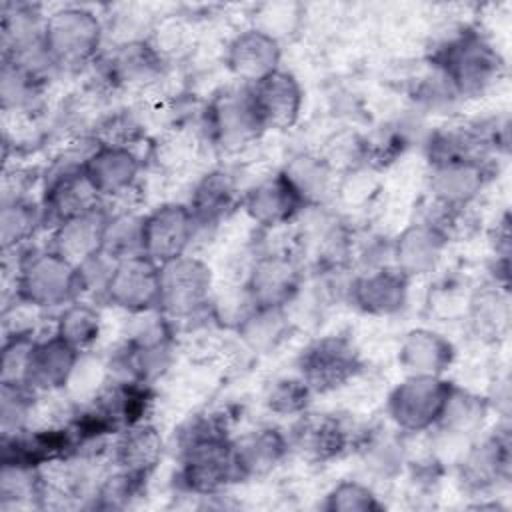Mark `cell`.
<instances>
[{
  "instance_id": "23",
  "label": "cell",
  "mask_w": 512,
  "mask_h": 512,
  "mask_svg": "<svg viewBox=\"0 0 512 512\" xmlns=\"http://www.w3.org/2000/svg\"><path fill=\"white\" fill-rule=\"evenodd\" d=\"M282 48L280 42L270 38L268 34L246 28L238 32L226 46V68L230 74L246 86L260 82L262 78L270 76L272 72L280 70Z\"/></svg>"
},
{
  "instance_id": "31",
  "label": "cell",
  "mask_w": 512,
  "mask_h": 512,
  "mask_svg": "<svg viewBox=\"0 0 512 512\" xmlns=\"http://www.w3.org/2000/svg\"><path fill=\"white\" fill-rule=\"evenodd\" d=\"M308 208H324L338 192V170L320 154H298L282 170Z\"/></svg>"
},
{
  "instance_id": "1",
  "label": "cell",
  "mask_w": 512,
  "mask_h": 512,
  "mask_svg": "<svg viewBox=\"0 0 512 512\" xmlns=\"http://www.w3.org/2000/svg\"><path fill=\"white\" fill-rule=\"evenodd\" d=\"M180 484L196 496H216L240 482L226 418L196 414L178 432Z\"/></svg>"
},
{
  "instance_id": "17",
  "label": "cell",
  "mask_w": 512,
  "mask_h": 512,
  "mask_svg": "<svg viewBox=\"0 0 512 512\" xmlns=\"http://www.w3.org/2000/svg\"><path fill=\"white\" fill-rule=\"evenodd\" d=\"M494 170L486 158H448L430 164L432 200L450 208H468L488 186Z\"/></svg>"
},
{
  "instance_id": "5",
  "label": "cell",
  "mask_w": 512,
  "mask_h": 512,
  "mask_svg": "<svg viewBox=\"0 0 512 512\" xmlns=\"http://www.w3.org/2000/svg\"><path fill=\"white\" fill-rule=\"evenodd\" d=\"M14 296L38 310L64 308L82 296L78 268L50 248L32 252L18 264Z\"/></svg>"
},
{
  "instance_id": "4",
  "label": "cell",
  "mask_w": 512,
  "mask_h": 512,
  "mask_svg": "<svg viewBox=\"0 0 512 512\" xmlns=\"http://www.w3.org/2000/svg\"><path fill=\"white\" fill-rule=\"evenodd\" d=\"M104 26L88 8L64 6L44 20L42 44L54 70L78 72L102 54Z\"/></svg>"
},
{
  "instance_id": "10",
  "label": "cell",
  "mask_w": 512,
  "mask_h": 512,
  "mask_svg": "<svg viewBox=\"0 0 512 512\" xmlns=\"http://www.w3.org/2000/svg\"><path fill=\"white\" fill-rule=\"evenodd\" d=\"M456 476L470 496H486L510 480L512 440L506 424L482 438H474L458 456Z\"/></svg>"
},
{
  "instance_id": "11",
  "label": "cell",
  "mask_w": 512,
  "mask_h": 512,
  "mask_svg": "<svg viewBox=\"0 0 512 512\" xmlns=\"http://www.w3.org/2000/svg\"><path fill=\"white\" fill-rule=\"evenodd\" d=\"M304 284L300 258L288 250H264L250 262L242 286L254 306L290 308Z\"/></svg>"
},
{
  "instance_id": "45",
  "label": "cell",
  "mask_w": 512,
  "mask_h": 512,
  "mask_svg": "<svg viewBox=\"0 0 512 512\" xmlns=\"http://www.w3.org/2000/svg\"><path fill=\"white\" fill-rule=\"evenodd\" d=\"M300 6L294 2H268L256 8L252 28L268 34L276 42L296 32L300 24Z\"/></svg>"
},
{
  "instance_id": "8",
  "label": "cell",
  "mask_w": 512,
  "mask_h": 512,
  "mask_svg": "<svg viewBox=\"0 0 512 512\" xmlns=\"http://www.w3.org/2000/svg\"><path fill=\"white\" fill-rule=\"evenodd\" d=\"M452 386L444 376H406L388 394L386 414L390 424L402 434L434 430Z\"/></svg>"
},
{
  "instance_id": "15",
  "label": "cell",
  "mask_w": 512,
  "mask_h": 512,
  "mask_svg": "<svg viewBox=\"0 0 512 512\" xmlns=\"http://www.w3.org/2000/svg\"><path fill=\"white\" fill-rule=\"evenodd\" d=\"M190 208L180 202H166L144 216L142 254L158 266L184 256L196 236Z\"/></svg>"
},
{
  "instance_id": "40",
  "label": "cell",
  "mask_w": 512,
  "mask_h": 512,
  "mask_svg": "<svg viewBox=\"0 0 512 512\" xmlns=\"http://www.w3.org/2000/svg\"><path fill=\"white\" fill-rule=\"evenodd\" d=\"M314 392L310 386L296 376L274 378L264 392V404L272 414L278 416H298L308 410Z\"/></svg>"
},
{
  "instance_id": "27",
  "label": "cell",
  "mask_w": 512,
  "mask_h": 512,
  "mask_svg": "<svg viewBox=\"0 0 512 512\" xmlns=\"http://www.w3.org/2000/svg\"><path fill=\"white\" fill-rule=\"evenodd\" d=\"M108 218H110V210L104 204L88 212H82L74 218H68L60 222L56 228H52V238L48 248L64 256L72 264H80L82 260L102 250Z\"/></svg>"
},
{
  "instance_id": "29",
  "label": "cell",
  "mask_w": 512,
  "mask_h": 512,
  "mask_svg": "<svg viewBox=\"0 0 512 512\" xmlns=\"http://www.w3.org/2000/svg\"><path fill=\"white\" fill-rule=\"evenodd\" d=\"M236 180L230 172L216 168L206 172L192 188L188 208L196 224V232L216 228L240 202Z\"/></svg>"
},
{
  "instance_id": "19",
  "label": "cell",
  "mask_w": 512,
  "mask_h": 512,
  "mask_svg": "<svg viewBox=\"0 0 512 512\" xmlns=\"http://www.w3.org/2000/svg\"><path fill=\"white\" fill-rule=\"evenodd\" d=\"M142 162L130 146L94 144L84 158L82 172L100 198H118L130 192L138 180Z\"/></svg>"
},
{
  "instance_id": "7",
  "label": "cell",
  "mask_w": 512,
  "mask_h": 512,
  "mask_svg": "<svg viewBox=\"0 0 512 512\" xmlns=\"http://www.w3.org/2000/svg\"><path fill=\"white\" fill-rule=\"evenodd\" d=\"M214 276L210 266L190 254L160 264L158 310L168 320H190L212 304Z\"/></svg>"
},
{
  "instance_id": "30",
  "label": "cell",
  "mask_w": 512,
  "mask_h": 512,
  "mask_svg": "<svg viewBox=\"0 0 512 512\" xmlns=\"http://www.w3.org/2000/svg\"><path fill=\"white\" fill-rule=\"evenodd\" d=\"M488 410V398L454 384L434 430L438 432L442 442H452L460 448H466L482 430Z\"/></svg>"
},
{
  "instance_id": "42",
  "label": "cell",
  "mask_w": 512,
  "mask_h": 512,
  "mask_svg": "<svg viewBox=\"0 0 512 512\" xmlns=\"http://www.w3.org/2000/svg\"><path fill=\"white\" fill-rule=\"evenodd\" d=\"M36 338L32 332H12L4 338L0 356V386H26V368Z\"/></svg>"
},
{
  "instance_id": "13",
  "label": "cell",
  "mask_w": 512,
  "mask_h": 512,
  "mask_svg": "<svg viewBox=\"0 0 512 512\" xmlns=\"http://www.w3.org/2000/svg\"><path fill=\"white\" fill-rule=\"evenodd\" d=\"M352 444L348 424L332 412L306 410L296 416L288 432L290 452L312 464L332 462L346 454Z\"/></svg>"
},
{
  "instance_id": "39",
  "label": "cell",
  "mask_w": 512,
  "mask_h": 512,
  "mask_svg": "<svg viewBox=\"0 0 512 512\" xmlns=\"http://www.w3.org/2000/svg\"><path fill=\"white\" fill-rule=\"evenodd\" d=\"M142 222L144 216L128 210L116 214L110 212L102 240V252L114 262L142 254Z\"/></svg>"
},
{
  "instance_id": "3",
  "label": "cell",
  "mask_w": 512,
  "mask_h": 512,
  "mask_svg": "<svg viewBox=\"0 0 512 512\" xmlns=\"http://www.w3.org/2000/svg\"><path fill=\"white\" fill-rule=\"evenodd\" d=\"M130 316H134V320L128 324L112 366H116V378L152 384L172 362V320L158 308Z\"/></svg>"
},
{
  "instance_id": "18",
  "label": "cell",
  "mask_w": 512,
  "mask_h": 512,
  "mask_svg": "<svg viewBox=\"0 0 512 512\" xmlns=\"http://www.w3.org/2000/svg\"><path fill=\"white\" fill-rule=\"evenodd\" d=\"M410 292V278L396 266L384 264L358 272L346 288L350 304L368 316H394L404 310Z\"/></svg>"
},
{
  "instance_id": "44",
  "label": "cell",
  "mask_w": 512,
  "mask_h": 512,
  "mask_svg": "<svg viewBox=\"0 0 512 512\" xmlns=\"http://www.w3.org/2000/svg\"><path fill=\"white\" fill-rule=\"evenodd\" d=\"M322 508L328 512H380L384 504L370 486L356 480H342L326 494Z\"/></svg>"
},
{
  "instance_id": "21",
  "label": "cell",
  "mask_w": 512,
  "mask_h": 512,
  "mask_svg": "<svg viewBox=\"0 0 512 512\" xmlns=\"http://www.w3.org/2000/svg\"><path fill=\"white\" fill-rule=\"evenodd\" d=\"M448 242L450 238L432 222L424 218L412 222L390 242L392 266L410 280L426 276L440 264Z\"/></svg>"
},
{
  "instance_id": "16",
  "label": "cell",
  "mask_w": 512,
  "mask_h": 512,
  "mask_svg": "<svg viewBox=\"0 0 512 512\" xmlns=\"http://www.w3.org/2000/svg\"><path fill=\"white\" fill-rule=\"evenodd\" d=\"M82 164L84 160L66 162V166L56 164L54 172L46 176L40 200L44 226L56 228L60 222L104 204L100 194L84 176Z\"/></svg>"
},
{
  "instance_id": "26",
  "label": "cell",
  "mask_w": 512,
  "mask_h": 512,
  "mask_svg": "<svg viewBox=\"0 0 512 512\" xmlns=\"http://www.w3.org/2000/svg\"><path fill=\"white\" fill-rule=\"evenodd\" d=\"M454 358V344L432 328L408 330L398 346V364L406 376H444Z\"/></svg>"
},
{
  "instance_id": "6",
  "label": "cell",
  "mask_w": 512,
  "mask_h": 512,
  "mask_svg": "<svg viewBox=\"0 0 512 512\" xmlns=\"http://www.w3.org/2000/svg\"><path fill=\"white\" fill-rule=\"evenodd\" d=\"M202 126L208 142L222 152H238L266 132L246 84L214 94L204 110Z\"/></svg>"
},
{
  "instance_id": "20",
  "label": "cell",
  "mask_w": 512,
  "mask_h": 512,
  "mask_svg": "<svg viewBox=\"0 0 512 512\" xmlns=\"http://www.w3.org/2000/svg\"><path fill=\"white\" fill-rule=\"evenodd\" d=\"M240 204L246 216L264 230L286 226L306 210L304 202L282 172L266 176L250 186Z\"/></svg>"
},
{
  "instance_id": "32",
  "label": "cell",
  "mask_w": 512,
  "mask_h": 512,
  "mask_svg": "<svg viewBox=\"0 0 512 512\" xmlns=\"http://www.w3.org/2000/svg\"><path fill=\"white\" fill-rule=\"evenodd\" d=\"M466 320L470 332L486 344H498L510 330L508 286L492 282L472 292L466 302Z\"/></svg>"
},
{
  "instance_id": "9",
  "label": "cell",
  "mask_w": 512,
  "mask_h": 512,
  "mask_svg": "<svg viewBox=\"0 0 512 512\" xmlns=\"http://www.w3.org/2000/svg\"><path fill=\"white\" fill-rule=\"evenodd\" d=\"M360 370L362 356L344 334H326L310 340L296 360V374L314 394H328L346 386Z\"/></svg>"
},
{
  "instance_id": "43",
  "label": "cell",
  "mask_w": 512,
  "mask_h": 512,
  "mask_svg": "<svg viewBox=\"0 0 512 512\" xmlns=\"http://www.w3.org/2000/svg\"><path fill=\"white\" fill-rule=\"evenodd\" d=\"M38 394L26 386H0V428L2 436L18 434L28 428Z\"/></svg>"
},
{
  "instance_id": "22",
  "label": "cell",
  "mask_w": 512,
  "mask_h": 512,
  "mask_svg": "<svg viewBox=\"0 0 512 512\" xmlns=\"http://www.w3.org/2000/svg\"><path fill=\"white\" fill-rule=\"evenodd\" d=\"M250 94L266 132L286 130L298 122L304 92L294 74L280 68L252 84Z\"/></svg>"
},
{
  "instance_id": "14",
  "label": "cell",
  "mask_w": 512,
  "mask_h": 512,
  "mask_svg": "<svg viewBox=\"0 0 512 512\" xmlns=\"http://www.w3.org/2000/svg\"><path fill=\"white\" fill-rule=\"evenodd\" d=\"M102 296L108 304L128 314L156 310L160 300V266L144 254L118 260Z\"/></svg>"
},
{
  "instance_id": "38",
  "label": "cell",
  "mask_w": 512,
  "mask_h": 512,
  "mask_svg": "<svg viewBox=\"0 0 512 512\" xmlns=\"http://www.w3.org/2000/svg\"><path fill=\"white\" fill-rule=\"evenodd\" d=\"M46 76L34 70H28L14 60H2L0 74V98L4 112H28L36 106L42 96Z\"/></svg>"
},
{
  "instance_id": "48",
  "label": "cell",
  "mask_w": 512,
  "mask_h": 512,
  "mask_svg": "<svg viewBox=\"0 0 512 512\" xmlns=\"http://www.w3.org/2000/svg\"><path fill=\"white\" fill-rule=\"evenodd\" d=\"M192 144L184 134H168L154 148V160L164 168H180L188 162Z\"/></svg>"
},
{
  "instance_id": "12",
  "label": "cell",
  "mask_w": 512,
  "mask_h": 512,
  "mask_svg": "<svg viewBox=\"0 0 512 512\" xmlns=\"http://www.w3.org/2000/svg\"><path fill=\"white\" fill-rule=\"evenodd\" d=\"M102 86L108 90H146L166 70V60L148 38L120 40L94 62Z\"/></svg>"
},
{
  "instance_id": "25",
  "label": "cell",
  "mask_w": 512,
  "mask_h": 512,
  "mask_svg": "<svg viewBox=\"0 0 512 512\" xmlns=\"http://www.w3.org/2000/svg\"><path fill=\"white\" fill-rule=\"evenodd\" d=\"M288 436L274 426H258L232 438V454L242 480L264 478L288 456Z\"/></svg>"
},
{
  "instance_id": "37",
  "label": "cell",
  "mask_w": 512,
  "mask_h": 512,
  "mask_svg": "<svg viewBox=\"0 0 512 512\" xmlns=\"http://www.w3.org/2000/svg\"><path fill=\"white\" fill-rule=\"evenodd\" d=\"M100 332L102 316L98 308L82 300L64 306L56 318L54 334L80 354H86L98 342Z\"/></svg>"
},
{
  "instance_id": "24",
  "label": "cell",
  "mask_w": 512,
  "mask_h": 512,
  "mask_svg": "<svg viewBox=\"0 0 512 512\" xmlns=\"http://www.w3.org/2000/svg\"><path fill=\"white\" fill-rule=\"evenodd\" d=\"M80 356L56 334L36 340L28 358L26 388L38 396L66 390Z\"/></svg>"
},
{
  "instance_id": "2",
  "label": "cell",
  "mask_w": 512,
  "mask_h": 512,
  "mask_svg": "<svg viewBox=\"0 0 512 512\" xmlns=\"http://www.w3.org/2000/svg\"><path fill=\"white\" fill-rule=\"evenodd\" d=\"M458 98H478L504 74V58L478 30L462 28L444 40L430 56Z\"/></svg>"
},
{
  "instance_id": "33",
  "label": "cell",
  "mask_w": 512,
  "mask_h": 512,
  "mask_svg": "<svg viewBox=\"0 0 512 512\" xmlns=\"http://www.w3.org/2000/svg\"><path fill=\"white\" fill-rule=\"evenodd\" d=\"M362 464L378 478H394L406 464L404 434L398 428L374 426L354 440Z\"/></svg>"
},
{
  "instance_id": "47",
  "label": "cell",
  "mask_w": 512,
  "mask_h": 512,
  "mask_svg": "<svg viewBox=\"0 0 512 512\" xmlns=\"http://www.w3.org/2000/svg\"><path fill=\"white\" fill-rule=\"evenodd\" d=\"M114 264L116 262L110 256H106L102 250L90 258L82 260L80 264H76L82 294H94V292L104 294V288L112 274Z\"/></svg>"
},
{
  "instance_id": "36",
  "label": "cell",
  "mask_w": 512,
  "mask_h": 512,
  "mask_svg": "<svg viewBox=\"0 0 512 512\" xmlns=\"http://www.w3.org/2000/svg\"><path fill=\"white\" fill-rule=\"evenodd\" d=\"M44 226L42 206L26 196H4L0 208V244L4 252L16 250Z\"/></svg>"
},
{
  "instance_id": "46",
  "label": "cell",
  "mask_w": 512,
  "mask_h": 512,
  "mask_svg": "<svg viewBox=\"0 0 512 512\" xmlns=\"http://www.w3.org/2000/svg\"><path fill=\"white\" fill-rule=\"evenodd\" d=\"M142 134V124L128 110H116L104 116L94 126V142L96 144H114V146H130Z\"/></svg>"
},
{
  "instance_id": "41",
  "label": "cell",
  "mask_w": 512,
  "mask_h": 512,
  "mask_svg": "<svg viewBox=\"0 0 512 512\" xmlns=\"http://www.w3.org/2000/svg\"><path fill=\"white\" fill-rule=\"evenodd\" d=\"M146 480L134 474H128L124 470H118L104 476L94 490V508L100 510H114V508H126L134 498H138L144 490Z\"/></svg>"
},
{
  "instance_id": "35",
  "label": "cell",
  "mask_w": 512,
  "mask_h": 512,
  "mask_svg": "<svg viewBox=\"0 0 512 512\" xmlns=\"http://www.w3.org/2000/svg\"><path fill=\"white\" fill-rule=\"evenodd\" d=\"M234 330L252 352L270 354L288 338L292 320L288 308L254 306Z\"/></svg>"
},
{
  "instance_id": "34",
  "label": "cell",
  "mask_w": 512,
  "mask_h": 512,
  "mask_svg": "<svg viewBox=\"0 0 512 512\" xmlns=\"http://www.w3.org/2000/svg\"><path fill=\"white\" fill-rule=\"evenodd\" d=\"M0 506L2 510L44 508L46 476L42 466L2 462L0 468Z\"/></svg>"
},
{
  "instance_id": "28",
  "label": "cell",
  "mask_w": 512,
  "mask_h": 512,
  "mask_svg": "<svg viewBox=\"0 0 512 512\" xmlns=\"http://www.w3.org/2000/svg\"><path fill=\"white\" fill-rule=\"evenodd\" d=\"M164 450L166 446L160 430L154 424L142 420L116 434L112 444V464L118 470L148 480L150 474L158 468Z\"/></svg>"
}]
</instances>
